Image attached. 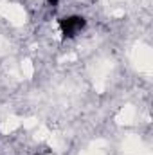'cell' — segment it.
Here are the masks:
<instances>
[{
	"instance_id": "obj_1",
	"label": "cell",
	"mask_w": 153,
	"mask_h": 155,
	"mask_svg": "<svg viewBox=\"0 0 153 155\" xmlns=\"http://www.w3.org/2000/svg\"><path fill=\"white\" fill-rule=\"evenodd\" d=\"M58 25H60V31H61L63 38H76L77 35H81V31L85 29L86 20L81 15H69V16L60 18Z\"/></svg>"
}]
</instances>
